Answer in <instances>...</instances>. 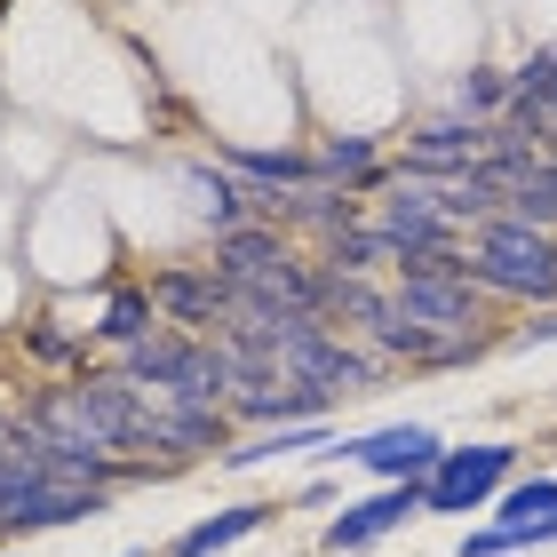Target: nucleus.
I'll return each instance as SVG.
<instances>
[{"label":"nucleus","mask_w":557,"mask_h":557,"mask_svg":"<svg viewBox=\"0 0 557 557\" xmlns=\"http://www.w3.org/2000/svg\"><path fill=\"white\" fill-rule=\"evenodd\" d=\"M438 454H446V438L430 422H391V430H367V438H335L326 462H359L374 486H422Z\"/></svg>","instance_id":"423d86ee"},{"label":"nucleus","mask_w":557,"mask_h":557,"mask_svg":"<svg viewBox=\"0 0 557 557\" xmlns=\"http://www.w3.org/2000/svg\"><path fill=\"white\" fill-rule=\"evenodd\" d=\"M470 287L486 302H518V311L557 302V232L518 215H486L470 232Z\"/></svg>","instance_id":"f257e3e1"},{"label":"nucleus","mask_w":557,"mask_h":557,"mask_svg":"<svg viewBox=\"0 0 557 557\" xmlns=\"http://www.w3.org/2000/svg\"><path fill=\"white\" fill-rule=\"evenodd\" d=\"M542 343H557V302L525 311V319H518V335H510V350H542Z\"/></svg>","instance_id":"b1692460"},{"label":"nucleus","mask_w":557,"mask_h":557,"mask_svg":"<svg viewBox=\"0 0 557 557\" xmlns=\"http://www.w3.org/2000/svg\"><path fill=\"white\" fill-rule=\"evenodd\" d=\"M311 168H319V184H343V191H359L367 208H374V191L391 184L383 136H319V151H311Z\"/></svg>","instance_id":"4468645a"},{"label":"nucleus","mask_w":557,"mask_h":557,"mask_svg":"<svg viewBox=\"0 0 557 557\" xmlns=\"http://www.w3.org/2000/svg\"><path fill=\"white\" fill-rule=\"evenodd\" d=\"M518 96H510V64H470V72H454V96H446V112H462V120H494L510 112Z\"/></svg>","instance_id":"aec40b11"},{"label":"nucleus","mask_w":557,"mask_h":557,"mask_svg":"<svg viewBox=\"0 0 557 557\" xmlns=\"http://www.w3.org/2000/svg\"><path fill=\"white\" fill-rule=\"evenodd\" d=\"M144 287H151V302H160V319L175 335H223V326L239 319V287L215 263H168V271H151Z\"/></svg>","instance_id":"39448f33"},{"label":"nucleus","mask_w":557,"mask_h":557,"mask_svg":"<svg viewBox=\"0 0 557 557\" xmlns=\"http://www.w3.org/2000/svg\"><path fill=\"white\" fill-rule=\"evenodd\" d=\"M72 398H81V414L88 430L104 438L112 454H151V407H144V391L128 383V374H104V367H81V374H64Z\"/></svg>","instance_id":"0eeeda50"},{"label":"nucleus","mask_w":557,"mask_h":557,"mask_svg":"<svg viewBox=\"0 0 557 557\" xmlns=\"http://www.w3.org/2000/svg\"><path fill=\"white\" fill-rule=\"evenodd\" d=\"M510 470H518V446H502V438L446 446L438 462H430V478H422V510H438V518L494 510V502H502V486H510Z\"/></svg>","instance_id":"20e7f679"},{"label":"nucleus","mask_w":557,"mask_h":557,"mask_svg":"<svg viewBox=\"0 0 557 557\" xmlns=\"http://www.w3.org/2000/svg\"><path fill=\"white\" fill-rule=\"evenodd\" d=\"M278 374L287 383H311V391H326V398H359V391H374L391 374V359L374 343H359V335H335V326H302L295 343H278Z\"/></svg>","instance_id":"7ed1b4c3"},{"label":"nucleus","mask_w":557,"mask_h":557,"mask_svg":"<svg viewBox=\"0 0 557 557\" xmlns=\"http://www.w3.org/2000/svg\"><path fill=\"white\" fill-rule=\"evenodd\" d=\"M0 557H24V549H0Z\"/></svg>","instance_id":"393cba45"},{"label":"nucleus","mask_w":557,"mask_h":557,"mask_svg":"<svg viewBox=\"0 0 557 557\" xmlns=\"http://www.w3.org/2000/svg\"><path fill=\"white\" fill-rule=\"evenodd\" d=\"M160 302H151V287H112L104 295V319L88 326V343H104L112 359H128V350H144L151 335H160Z\"/></svg>","instance_id":"dca6fc26"},{"label":"nucleus","mask_w":557,"mask_h":557,"mask_svg":"<svg viewBox=\"0 0 557 557\" xmlns=\"http://www.w3.org/2000/svg\"><path fill=\"white\" fill-rule=\"evenodd\" d=\"M319 271H343V278H391V239L374 223H350L319 247Z\"/></svg>","instance_id":"6ab92c4d"},{"label":"nucleus","mask_w":557,"mask_h":557,"mask_svg":"<svg viewBox=\"0 0 557 557\" xmlns=\"http://www.w3.org/2000/svg\"><path fill=\"white\" fill-rule=\"evenodd\" d=\"M24 359H40V367H88V350H81V335H64V326H24Z\"/></svg>","instance_id":"5701e85b"},{"label":"nucleus","mask_w":557,"mask_h":557,"mask_svg":"<svg viewBox=\"0 0 557 557\" xmlns=\"http://www.w3.org/2000/svg\"><path fill=\"white\" fill-rule=\"evenodd\" d=\"M350 223H367V199L343 191V184H302V191L278 199V232H287V239L326 247L335 232H350Z\"/></svg>","instance_id":"f8f14e48"},{"label":"nucleus","mask_w":557,"mask_h":557,"mask_svg":"<svg viewBox=\"0 0 557 557\" xmlns=\"http://www.w3.org/2000/svg\"><path fill=\"white\" fill-rule=\"evenodd\" d=\"M391 302L430 335H478L494 302L470 287V278H391Z\"/></svg>","instance_id":"1a4fd4ad"},{"label":"nucleus","mask_w":557,"mask_h":557,"mask_svg":"<svg viewBox=\"0 0 557 557\" xmlns=\"http://www.w3.org/2000/svg\"><path fill=\"white\" fill-rule=\"evenodd\" d=\"M215 168H232L239 184H256V191H271V199L319 184L311 151H287V144H215Z\"/></svg>","instance_id":"ddd939ff"},{"label":"nucleus","mask_w":557,"mask_h":557,"mask_svg":"<svg viewBox=\"0 0 557 557\" xmlns=\"http://www.w3.org/2000/svg\"><path fill=\"white\" fill-rule=\"evenodd\" d=\"M311 446H335V430H326V422L247 430V438H232V454H223V470H263V462H287V454H311Z\"/></svg>","instance_id":"a211bd4d"},{"label":"nucleus","mask_w":557,"mask_h":557,"mask_svg":"<svg viewBox=\"0 0 557 557\" xmlns=\"http://www.w3.org/2000/svg\"><path fill=\"white\" fill-rule=\"evenodd\" d=\"M502 215H518V223H542V232H557V160L542 151L534 168L510 184V199H502Z\"/></svg>","instance_id":"412c9836"},{"label":"nucleus","mask_w":557,"mask_h":557,"mask_svg":"<svg viewBox=\"0 0 557 557\" xmlns=\"http://www.w3.org/2000/svg\"><path fill=\"white\" fill-rule=\"evenodd\" d=\"M223 414H232V430L239 422L247 430H287V422H326V414H335V398L311 391V383H287V374H263V383H239Z\"/></svg>","instance_id":"9b49d317"},{"label":"nucleus","mask_w":557,"mask_h":557,"mask_svg":"<svg viewBox=\"0 0 557 557\" xmlns=\"http://www.w3.org/2000/svg\"><path fill=\"white\" fill-rule=\"evenodd\" d=\"M287 256H295V239L278 232V223H232V232H215V271L232 278V287H256V278H271Z\"/></svg>","instance_id":"2eb2a0df"},{"label":"nucleus","mask_w":557,"mask_h":557,"mask_svg":"<svg viewBox=\"0 0 557 557\" xmlns=\"http://www.w3.org/2000/svg\"><path fill=\"white\" fill-rule=\"evenodd\" d=\"M278 510L271 502H232V510H215V518H199V525H184L160 557H215V549H232V542H247V534H263Z\"/></svg>","instance_id":"f3484780"},{"label":"nucleus","mask_w":557,"mask_h":557,"mask_svg":"<svg viewBox=\"0 0 557 557\" xmlns=\"http://www.w3.org/2000/svg\"><path fill=\"white\" fill-rule=\"evenodd\" d=\"M112 510V486H81V478H16L0 494V534H48V525H72V518H104Z\"/></svg>","instance_id":"6e6552de"},{"label":"nucleus","mask_w":557,"mask_h":557,"mask_svg":"<svg viewBox=\"0 0 557 557\" xmlns=\"http://www.w3.org/2000/svg\"><path fill=\"white\" fill-rule=\"evenodd\" d=\"M542 518H557V478H518V486H502L494 525H542Z\"/></svg>","instance_id":"4be33fe9"},{"label":"nucleus","mask_w":557,"mask_h":557,"mask_svg":"<svg viewBox=\"0 0 557 557\" xmlns=\"http://www.w3.org/2000/svg\"><path fill=\"white\" fill-rule=\"evenodd\" d=\"M414 510H422V486H374V494L343 502V510L326 518L319 549H335V557H350V549H374V542H391V534H398V525H407Z\"/></svg>","instance_id":"9d476101"},{"label":"nucleus","mask_w":557,"mask_h":557,"mask_svg":"<svg viewBox=\"0 0 557 557\" xmlns=\"http://www.w3.org/2000/svg\"><path fill=\"white\" fill-rule=\"evenodd\" d=\"M120 374H128L136 391H151V398L232 407V359L215 350V335H175V326H160L144 350H128V359H120Z\"/></svg>","instance_id":"f03ea898"}]
</instances>
